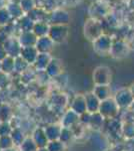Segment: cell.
<instances>
[{"instance_id":"cell-1","label":"cell","mask_w":134,"mask_h":151,"mask_svg":"<svg viewBox=\"0 0 134 151\" xmlns=\"http://www.w3.org/2000/svg\"><path fill=\"white\" fill-rule=\"evenodd\" d=\"M95 85H106L109 86V84L112 81V72L111 69L106 65H99L95 68L93 75H92Z\"/></svg>"},{"instance_id":"cell-2","label":"cell","mask_w":134,"mask_h":151,"mask_svg":"<svg viewBox=\"0 0 134 151\" xmlns=\"http://www.w3.org/2000/svg\"><path fill=\"white\" fill-rule=\"evenodd\" d=\"M119 110H120V108L114 101V99L109 98L101 102L98 112L103 116L104 119H114L118 115Z\"/></svg>"},{"instance_id":"cell-3","label":"cell","mask_w":134,"mask_h":151,"mask_svg":"<svg viewBox=\"0 0 134 151\" xmlns=\"http://www.w3.org/2000/svg\"><path fill=\"white\" fill-rule=\"evenodd\" d=\"M84 35L88 40L94 41L102 35V26L100 22L94 18H90L84 25Z\"/></svg>"},{"instance_id":"cell-4","label":"cell","mask_w":134,"mask_h":151,"mask_svg":"<svg viewBox=\"0 0 134 151\" xmlns=\"http://www.w3.org/2000/svg\"><path fill=\"white\" fill-rule=\"evenodd\" d=\"M114 101L118 105L120 109H125L130 107L131 105L134 103L133 96L130 92V89H120L119 91L116 92L115 97H114Z\"/></svg>"},{"instance_id":"cell-5","label":"cell","mask_w":134,"mask_h":151,"mask_svg":"<svg viewBox=\"0 0 134 151\" xmlns=\"http://www.w3.org/2000/svg\"><path fill=\"white\" fill-rule=\"evenodd\" d=\"M112 45L113 42H112L111 37L102 35L96 40L93 41V50L98 55H107V53H110Z\"/></svg>"},{"instance_id":"cell-6","label":"cell","mask_w":134,"mask_h":151,"mask_svg":"<svg viewBox=\"0 0 134 151\" xmlns=\"http://www.w3.org/2000/svg\"><path fill=\"white\" fill-rule=\"evenodd\" d=\"M48 36L54 43H62L68 37V28L64 25H52L49 28Z\"/></svg>"},{"instance_id":"cell-7","label":"cell","mask_w":134,"mask_h":151,"mask_svg":"<svg viewBox=\"0 0 134 151\" xmlns=\"http://www.w3.org/2000/svg\"><path fill=\"white\" fill-rule=\"evenodd\" d=\"M3 47L6 52V55L8 57L11 58H18L20 57V52H21V48L22 47L20 45L18 40H15L13 38H9L5 42L3 43Z\"/></svg>"},{"instance_id":"cell-8","label":"cell","mask_w":134,"mask_h":151,"mask_svg":"<svg viewBox=\"0 0 134 151\" xmlns=\"http://www.w3.org/2000/svg\"><path fill=\"white\" fill-rule=\"evenodd\" d=\"M129 52V47L126 42L123 40H117L114 41L112 45L110 55L115 58H122L128 55Z\"/></svg>"},{"instance_id":"cell-9","label":"cell","mask_w":134,"mask_h":151,"mask_svg":"<svg viewBox=\"0 0 134 151\" xmlns=\"http://www.w3.org/2000/svg\"><path fill=\"white\" fill-rule=\"evenodd\" d=\"M79 122H80V116L70 109V110L65 112L64 115L62 116L61 126L65 128L73 129L74 127H76V125Z\"/></svg>"},{"instance_id":"cell-10","label":"cell","mask_w":134,"mask_h":151,"mask_svg":"<svg viewBox=\"0 0 134 151\" xmlns=\"http://www.w3.org/2000/svg\"><path fill=\"white\" fill-rule=\"evenodd\" d=\"M35 47L37 48L39 53H50V52L54 47V41L51 40L48 35L38 37Z\"/></svg>"},{"instance_id":"cell-11","label":"cell","mask_w":134,"mask_h":151,"mask_svg":"<svg viewBox=\"0 0 134 151\" xmlns=\"http://www.w3.org/2000/svg\"><path fill=\"white\" fill-rule=\"evenodd\" d=\"M70 109L76 114H78L79 116L86 113V101H85L84 95H76L74 97V99L72 100L71 105H70Z\"/></svg>"},{"instance_id":"cell-12","label":"cell","mask_w":134,"mask_h":151,"mask_svg":"<svg viewBox=\"0 0 134 151\" xmlns=\"http://www.w3.org/2000/svg\"><path fill=\"white\" fill-rule=\"evenodd\" d=\"M85 96V101H86V109L87 112L90 114L97 113L99 111V107H100L101 101L97 98L95 95L90 92L84 95Z\"/></svg>"},{"instance_id":"cell-13","label":"cell","mask_w":134,"mask_h":151,"mask_svg":"<svg viewBox=\"0 0 134 151\" xmlns=\"http://www.w3.org/2000/svg\"><path fill=\"white\" fill-rule=\"evenodd\" d=\"M38 55H39V52H38L37 48L35 47H25L21 48L20 57L25 62H27L29 65L35 64V60L37 58Z\"/></svg>"},{"instance_id":"cell-14","label":"cell","mask_w":134,"mask_h":151,"mask_svg":"<svg viewBox=\"0 0 134 151\" xmlns=\"http://www.w3.org/2000/svg\"><path fill=\"white\" fill-rule=\"evenodd\" d=\"M45 73L48 77L56 78L62 73V63L58 58H52L48 67L46 68Z\"/></svg>"},{"instance_id":"cell-15","label":"cell","mask_w":134,"mask_h":151,"mask_svg":"<svg viewBox=\"0 0 134 151\" xmlns=\"http://www.w3.org/2000/svg\"><path fill=\"white\" fill-rule=\"evenodd\" d=\"M32 139L36 143L38 148L46 147L48 145V143H49V140H48L47 136H46L44 128H36L33 131Z\"/></svg>"},{"instance_id":"cell-16","label":"cell","mask_w":134,"mask_h":151,"mask_svg":"<svg viewBox=\"0 0 134 151\" xmlns=\"http://www.w3.org/2000/svg\"><path fill=\"white\" fill-rule=\"evenodd\" d=\"M37 36L34 35L32 31H23L22 33L19 36V43L22 47H35L36 41H37Z\"/></svg>"},{"instance_id":"cell-17","label":"cell","mask_w":134,"mask_h":151,"mask_svg":"<svg viewBox=\"0 0 134 151\" xmlns=\"http://www.w3.org/2000/svg\"><path fill=\"white\" fill-rule=\"evenodd\" d=\"M95 96L97 97L100 101H105V100L111 98V90L110 87L106 86V85H95L93 91H92Z\"/></svg>"},{"instance_id":"cell-18","label":"cell","mask_w":134,"mask_h":151,"mask_svg":"<svg viewBox=\"0 0 134 151\" xmlns=\"http://www.w3.org/2000/svg\"><path fill=\"white\" fill-rule=\"evenodd\" d=\"M62 126L57 125V124H50V125L46 126L44 128L46 136H47L49 141L59 140L60 133H61Z\"/></svg>"},{"instance_id":"cell-19","label":"cell","mask_w":134,"mask_h":151,"mask_svg":"<svg viewBox=\"0 0 134 151\" xmlns=\"http://www.w3.org/2000/svg\"><path fill=\"white\" fill-rule=\"evenodd\" d=\"M51 60H52V58H51L50 53H39L37 58H36L34 65H35L36 70H41V72L44 70L45 72L46 68L48 67Z\"/></svg>"},{"instance_id":"cell-20","label":"cell","mask_w":134,"mask_h":151,"mask_svg":"<svg viewBox=\"0 0 134 151\" xmlns=\"http://www.w3.org/2000/svg\"><path fill=\"white\" fill-rule=\"evenodd\" d=\"M69 16L68 13L63 10H56L51 14V20L53 21L54 25H63V24L67 23L66 21L68 20Z\"/></svg>"},{"instance_id":"cell-21","label":"cell","mask_w":134,"mask_h":151,"mask_svg":"<svg viewBox=\"0 0 134 151\" xmlns=\"http://www.w3.org/2000/svg\"><path fill=\"white\" fill-rule=\"evenodd\" d=\"M10 136H11L12 140H13L14 146H16V147H19V146L22 144L24 139L26 138L25 134H24V131L19 127H14L10 134Z\"/></svg>"},{"instance_id":"cell-22","label":"cell","mask_w":134,"mask_h":151,"mask_svg":"<svg viewBox=\"0 0 134 151\" xmlns=\"http://www.w3.org/2000/svg\"><path fill=\"white\" fill-rule=\"evenodd\" d=\"M14 65H15V58L11 57H7L1 60V70L2 73L9 75L14 72Z\"/></svg>"},{"instance_id":"cell-23","label":"cell","mask_w":134,"mask_h":151,"mask_svg":"<svg viewBox=\"0 0 134 151\" xmlns=\"http://www.w3.org/2000/svg\"><path fill=\"white\" fill-rule=\"evenodd\" d=\"M49 28L50 27L46 24V22H38L34 24L33 32L37 37H42L49 33Z\"/></svg>"},{"instance_id":"cell-24","label":"cell","mask_w":134,"mask_h":151,"mask_svg":"<svg viewBox=\"0 0 134 151\" xmlns=\"http://www.w3.org/2000/svg\"><path fill=\"white\" fill-rule=\"evenodd\" d=\"M13 112L9 105L3 104L0 108V120L1 122H10Z\"/></svg>"},{"instance_id":"cell-25","label":"cell","mask_w":134,"mask_h":151,"mask_svg":"<svg viewBox=\"0 0 134 151\" xmlns=\"http://www.w3.org/2000/svg\"><path fill=\"white\" fill-rule=\"evenodd\" d=\"M103 122H104V118H103V116L99 113V112L91 114L89 125L91 126L92 128H95V129L101 128L102 126H103Z\"/></svg>"},{"instance_id":"cell-26","label":"cell","mask_w":134,"mask_h":151,"mask_svg":"<svg viewBox=\"0 0 134 151\" xmlns=\"http://www.w3.org/2000/svg\"><path fill=\"white\" fill-rule=\"evenodd\" d=\"M19 149L20 151H37L38 147L32 139V137H26L22 144L19 146Z\"/></svg>"},{"instance_id":"cell-27","label":"cell","mask_w":134,"mask_h":151,"mask_svg":"<svg viewBox=\"0 0 134 151\" xmlns=\"http://www.w3.org/2000/svg\"><path fill=\"white\" fill-rule=\"evenodd\" d=\"M73 137H74L73 129L62 127L61 133H60V137H59V140L61 141L62 143H64L65 145L68 144V143L73 139Z\"/></svg>"},{"instance_id":"cell-28","label":"cell","mask_w":134,"mask_h":151,"mask_svg":"<svg viewBox=\"0 0 134 151\" xmlns=\"http://www.w3.org/2000/svg\"><path fill=\"white\" fill-rule=\"evenodd\" d=\"M29 65L27 62L23 60L21 57H18L15 58V65H14V72L20 73V74H24L26 70H28Z\"/></svg>"},{"instance_id":"cell-29","label":"cell","mask_w":134,"mask_h":151,"mask_svg":"<svg viewBox=\"0 0 134 151\" xmlns=\"http://www.w3.org/2000/svg\"><path fill=\"white\" fill-rule=\"evenodd\" d=\"M0 147H1L2 150L10 149V148L15 147V146H14V143H13V140H12L10 135L1 136V137H0Z\"/></svg>"},{"instance_id":"cell-30","label":"cell","mask_w":134,"mask_h":151,"mask_svg":"<svg viewBox=\"0 0 134 151\" xmlns=\"http://www.w3.org/2000/svg\"><path fill=\"white\" fill-rule=\"evenodd\" d=\"M46 148L48 149V151H65V144L60 140L49 141Z\"/></svg>"},{"instance_id":"cell-31","label":"cell","mask_w":134,"mask_h":151,"mask_svg":"<svg viewBox=\"0 0 134 151\" xmlns=\"http://www.w3.org/2000/svg\"><path fill=\"white\" fill-rule=\"evenodd\" d=\"M12 130H13V126L11 125L10 122L0 123V137H1V136L10 135Z\"/></svg>"},{"instance_id":"cell-32","label":"cell","mask_w":134,"mask_h":151,"mask_svg":"<svg viewBox=\"0 0 134 151\" xmlns=\"http://www.w3.org/2000/svg\"><path fill=\"white\" fill-rule=\"evenodd\" d=\"M123 134L128 138H134V123H126L123 126Z\"/></svg>"},{"instance_id":"cell-33","label":"cell","mask_w":134,"mask_h":151,"mask_svg":"<svg viewBox=\"0 0 134 151\" xmlns=\"http://www.w3.org/2000/svg\"><path fill=\"white\" fill-rule=\"evenodd\" d=\"M28 5H30L31 7H33V8H34V1H33V0H21L20 6H21V8H22V10H24V11H31L30 7H29Z\"/></svg>"},{"instance_id":"cell-34","label":"cell","mask_w":134,"mask_h":151,"mask_svg":"<svg viewBox=\"0 0 134 151\" xmlns=\"http://www.w3.org/2000/svg\"><path fill=\"white\" fill-rule=\"evenodd\" d=\"M8 75L4 74V73H0V89H4L8 85Z\"/></svg>"},{"instance_id":"cell-35","label":"cell","mask_w":134,"mask_h":151,"mask_svg":"<svg viewBox=\"0 0 134 151\" xmlns=\"http://www.w3.org/2000/svg\"><path fill=\"white\" fill-rule=\"evenodd\" d=\"M6 57H7V55H6L5 50H4V47H3V45H0V60H4Z\"/></svg>"},{"instance_id":"cell-36","label":"cell","mask_w":134,"mask_h":151,"mask_svg":"<svg viewBox=\"0 0 134 151\" xmlns=\"http://www.w3.org/2000/svg\"><path fill=\"white\" fill-rule=\"evenodd\" d=\"M130 92H131V94H132V96H133V99H134V84L132 85V86L130 87Z\"/></svg>"},{"instance_id":"cell-37","label":"cell","mask_w":134,"mask_h":151,"mask_svg":"<svg viewBox=\"0 0 134 151\" xmlns=\"http://www.w3.org/2000/svg\"><path fill=\"white\" fill-rule=\"evenodd\" d=\"M37 151H48V149L46 147H42V148H38Z\"/></svg>"},{"instance_id":"cell-38","label":"cell","mask_w":134,"mask_h":151,"mask_svg":"<svg viewBox=\"0 0 134 151\" xmlns=\"http://www.w3.org/2000/svg\"><path fill=\"white\" fill-rule=\"evenodd\" d=\"M2 151H17L15 147L13 148H10V149H6V150H2Z\"/></svg>"},{"instance_id":"cell-39","label":"cell","mask_w":134,"mask_h":151,"mask_svg":"<svg viewBox=\"0 0 134 151\" xmlns=\"http://www.w3.org/2000/svg\"><path fill=\"white\" fill-rule=\"evenodd\" d=\"M4 103H3V102H2V100H1V98H0V108H1V106H2V105H3Z\"/></svg>"},{"instance_id":"cell-40","label":"cell","mask_w":134,"mask_h":151,"mask_svg":"<svg viewBox=\"0 0 134 151\" xmlns=\"http://www.w3.org/2000/svg\"><path fill=\"white\" fill-rule=\"evenodd\" d=\"M2 70H1V60H0V73H1Z\"/></svg>"},{"instance_id":"cell-41","label":"cell","mask_w":134,"mask_h":151,"mask_svg":"<svg viewBox=\"0 0 134 151\" xmlns=\"http://www.w3.org/2000/svg\"><path fill=\"white\" fill-rule=\"evenodd\" d=\"M0 151H2V149H1V147H0Z\"/></svg>"},{"instance_id":"cell-42","label":"cell","mask_w":134,"mask_h":151,"mask_svg":"<svg viewBox=\"0 0 134 151\" xmlns=\"http://www.w3.org/2000/svg\"><path fill=\"white\" fill-rule=\"evenodd\" d=\"M0 123H1V120H0Z\"/></svg>"},{"instance_id":"cell-43","label":"cell","mask_w":134,"mask_h":151,"mask_svg":"<svg viewBox=\"0 0 134 151\" xmlns=\"http://www.w3.org/2000/svg\"><path fill=\"white\" fill-rule=\"evenodd\" d=\"M0 90H1V89H0Z\"/></svg>"},{"instance_id":"cell-44","label":"cell","mask_w":134,"mask_h":151,"mask_svg":"<svg viewBox=\"0 0 134 151\" xmlns=\"http://www.w3.org/2000/svg\"><path fill=\"white\" fill-rule=\"evenodd\" d=\"M19 151H20V150H19Z\"/></svg>"}]
</instances>
